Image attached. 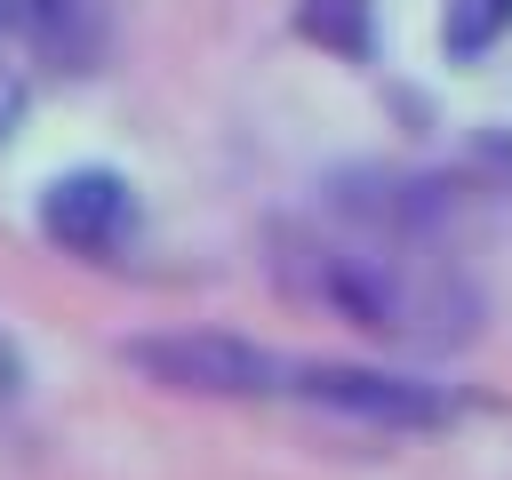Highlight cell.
<instances>
[{
	"instance_id": "obj_10",
	"label": "cell",
	"mask_w": 512,
	"mask_h": 480,
	"mask_svg": "<svg viewBox=\"0 0 512 480\" xmlns=\"http://www.w3.org/2000/svg\"><path fill=\"white\" fill-rule=\"evenodd\" d=\"M8 24H16V0H0V32H8Z\"/></svg>"
},
{
	"instance_id": "obj_8",
	"label": "cell",
	"mask_w": 512,
	"mask_h": 480,
	"mask_svg": "<svg viewBox=\"0 0 512 480\" xmlns=\"http://www.w3.org/2000/svg\"><path fill=\"white\" fill-rule=\"evenodd\" d=\"M24 104H32V80H24V64L0 48V144L16 136V120H24Z\"/></svg>"
},
{
	"instance_id": "obj_6",
	"label": "cell",
	"mask_w": 512,
	"mask_h": 480,
	"mask_svg": "<svg viewBox=\"0 0 512 480\" xmlns=\"http://www.w3.org/2000/svg\"><path fill=\"white\" fill-rule=\"evenodd\" d=\"M504 32H512V0H448V16H440L448 56H488Z\"/></svg>"
},
{
	"instance_id": "obj_2",
	"label": "cell",
	"mask_w": 512,
	"mask_h": 480,
	"mask_svg": "<svg viewBox=\"0 0 512 480\" xmlns=\"http://www.w3.org/2000/svg\"><path fill=\"white\" fill-rule=\"evenodd\" d=\"M128 368H144L168 392H208V400H272L280 392V352L232 336V328H168V336H128Z\"/></svg>"
},
{
	"instance_id": "obj_3",
	"label": "cell",
	"mask_w": 512,
	"mask_h": 480,
	"mask_svg": "<svg viewBox=\"0 0 512 480\" xmlns=\"http://www.w3.org/2000/svg\"><path fill=\"white\" fill-rule=\"evenodd\" d=\"M280 392H296L304 408L376 424V432H432V424L448 416V392H440V384L384 376V368H352V360H288V368H280Z\"/></svg>"
},
{
	"instance_id": "obj_9",
	"label": "cell",
	"mask_w": 512,
	"mask_h": 480,
	"mask_svg": "<svg viewBox=\"0 0 512 480\" xmlns=\"http://www.w3.org/2000/svg\"><path fill=\"white\" fill-rule=\"evenodd\" d=\"M16 384H24V360H16V344H8V328H0V408L16 400Z\"/></svg>"
},
{
	"instance_id": "obj_4",
	"label": "cell",
	"mask_w": 512,
	"mask_h": 480,
	"mask_svg": "<svg viewBox=\"0 0 512 480\" xmlns=\"http://www.w3.org/2000/svg\"><path fill=\"white\" fill-rule=\"evenodd\" d=\"M40 232H48L64 256L104 264V256L136 232V192H128V176H112V168H72V176H56V184L40 192Z\"/></svg>"
},
{
	"instance_id": "obj_5",
	"label": "cell",
	"mask_w": 512,
	"mask_h": 480,
	"mask_svg": "<svg viewBox=\"0 0 512 480\" xmlns=\"http://www.w3.org/2000/svg\"><path fill=\"white\" fill-rule=\"evenodd\" d=\"M16 24H24L32 48H40L48 64H64V72H88V64L104 56V32H112L104 0H16Z\"/></svg>"
},
{
	"instance_id": "obj_7",
	"label": "cell",
	"mask_w": 512,
	"mask_h": 480,
	"mask_svg": "<svg viewBox=\"0 0 512 480\" xmlns=\"http://www.w3.org/2000/svg\"><path fill=\"white\" fill-rule=\"evenodd\" d=\"M296 32L360 56V48H368V0H304V8H296Z\"/></svg>"
},
{
	"instance_id": "obj_1",
	"label": "cell",
	"mask_w": 512,
	"mask_h": 480,
	"mask_svg": "<svg viewBox=\"0 0 512 480\" xmlns=\"http://www.w3.org/2000/svg\"><path fill=\"white\" fill-rule=\"evenodd\" d=\"M280 280L304 304H328L344 320H360L368 336L416 344V352H448L480 336V288L456 256H440L432 240H360V232H280Z\"/></svg>"
}]
</instances>
